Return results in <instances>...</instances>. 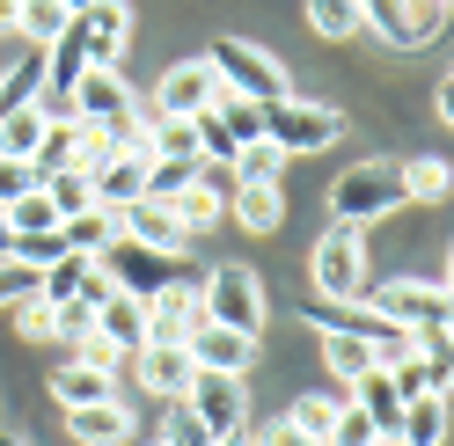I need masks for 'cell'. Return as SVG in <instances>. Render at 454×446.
Wrapping results in <instances>:
<instances>
[{"instance_id": "1", "label": "cell", "mask_w": 454, "mask_h": 446, "mask_svg": "<svg viewBox=\"0 0 454 446\" xmlns=\"http://www.w3.org/2000/svg\"><path fill=\"white\" fill-rule=\"evenodd\" d=\"M198 315L220 322V329H242V337H257L264 315H271L264 278L249 271V264H213V271H206V286H198Z\"/></svg>"}, {"instance_id": "2", "label": "cell", "mask_w": 454, "mask_h": 446, "mask_svg": "<svg viewBox=\"0 0 454 446\" xmlns=\"http://www.w3.org/2000/svg\"><path fill=\"white\" fill-rule=\"evenodd\" d=\"M264 139H271L286 161H294V154H323V147H337V139H345V110L278 96V103H264Z\"/></svg>"}, {"instance_id": "3", "label": "cell", "mask_w": 454, "mask_h": 446, "mask_svg": "<svg viewBox=\"0 0 454 446\" xmlns=\"http://www.w3.org/2000/svg\"><path fill=\"white\" fill-rule=\"evenodd\" d=\"M395 205H411V198H403V176H395V161H352V169L330 183L337 227H366V219H381V212H395Z\"/></svg>"}, {"instance_id": "4", "label": "cell", "mask_w": 454, "mask_h": 446, "mask_svg": "<svg viewBox=\"0 0 454 446\" xmlns=\"http://www.w3.org/2000/svg\"><path fill=\"white\" fill-rule=\"evenodd\" d=\"M366 308L388 315L395 329H411V337H447V322H454L447 278H388V286L366 300Z\"/></svg>"}, {"instance_id": "5", "label": "cell", "mask_w": 454, "mask_h": 446, "mask_svg": "<svg viewBox=\"0 0 454 446\" xmlns=\"http://www.w3.org/2000/svg\"><path fill=\"white\" fill-rule=\"evenodd\" d=\"M206 66L220 73V88L242 96V103H278L286 96V66H278L264 44H249V37H220L206 51Z\"/></svg>"}, {"instance_id": "6", "label": "cell", "mask_w": 454, "mask_h": 446, "mask_svg": "<svg viewBox=\"0 0 454 446\" xmlns=\"http://www.w3.org/2000/svg\"><path fill=\"white\" fill-rule=\"evenodd\" d=\"M308 278H316L323 300H359V286H366V235L330 219V235L316 242V264H308Z\"/></svg>"}, {"instance_id": "7", "label": "cell", "mask_w": 454, "mask_h": 446, "mask_svg": "<svg viewBox=\"0 0 454 446\" xmlns=\"http://www.w3.org/2000/svg\"><path fill=\"white\" fill-rule=\"evenodd\" d=\"M118 293H132V300H154L168 278H176V257H154V249H139V242H125V235H110L103 242V257H89Z\"/></svg>"}, {"instance_id": "8", "label": "cell", "mask_w": 454, "mask_h": 446, "mask_svg": "<svg viewBox=\"0 0 454 446\" xmlns=\"http://www.w3.org/2000/svg\"><path fill=\"white\" fill-rule=\"evenodd\" d=\"M213 96H220V73H213L206 59H176L147 103L161 110V118H198V110H213Z\"/></svg>"}, {"instance_id": "9", "label": "cell", "mask_w": 454, "mask_h": 446, "mask_svg": "<svg viewBox=\"0 0 454 446\" xmlns=\"http://www.w3.org/2000/svg\"><path fill=\"white\" fill-rule=\"evenodd\" d=\"M118 235L139 242V249H154V257H176V264H184V249H191V235L176 227V212H168L161 198H132V205H118Z\"/></svg>"}, {"instance_id": "10", "label": "cell", "mask_w": 454, "mask_h": 446, "mask_svg": "<svg viewBox=\"0 0 454 446\" xmlns=\"http://www.w3.org/2000/svg\"><path fill=\"white\" fill-rule=\"evenodd\" d=\"M74 30H81V51H89V66L118 73L125 37H132V8H125V0H96L89 15H74Z\"/></svg>"}, {"instance_id": "11", "label": "cell", "mask_w": 454, "mask_h": 446, "mask_svg": "<svg viewBox=\"0 0 454 446\" xmlns=\"http://www.w3.org/2000/svg\"><path fill=\"white\" fill-rule=\"evenodd\" d=\"M184 403L198 410V425H206L213 439H220V432H242V425H249V388H242V381H227V373H198Z\"/></svg>"}, {"instance_id": "12", "label": "cell", "mask_w": 454, "mask_h": 446, "mask_svg": "<svg viewBox=\"0 0 454 446\" xmlns=\"http://www.w3.org/2000/svg\"><path fill=\"white\" fill-rule=\"evenodd\" d=\"M139 308H147V344H191V329L206 322L198 315V286H184V271L168 278L154 300H139Z\"/></svg>"}, {"instance_id": "13", "label": "cell", "mask_w": 454, "mask_h": 446, "mask_svg": "<svg viewBox=\"0 0 454 446\" xmlns=\"http://www.w3.org/2000/svg\"><path fill=\"white\" fill-rule=\"evenodd\" d=\"M184 351H191V366H198V373H227V381H242V373H249V358H257V337H242V329H220V322H198Z\"/></svg>"}, {"instance_id": "14", "label": "cell", "mask_w": 454, "mask_h": 446, "mask_svg": "<svg viewBox=\"0 0 454 446\" xmlns=\"http://www.w3.org/2000/svg\"><path fill=\"white\" fill-rule=\"evenodd\" d=\"M96 161H103V139H96L89 125H81V118H51L30 169H37V176H59V169H96Z\"/></svg>"}, {"instance_id": "15", "label": "cell", "mask_w": 454, "mask_h": 446, "mask_svg": "<svg viewBox=\"0 0 454 446\" xmlns=\"http://www.w3.org/2000/svg\"><path fill=\"white\" fill-rule=\"evenodd\" d=\"M132 373H139V388L161 396V403H184L191 381H198V366H191L184 344H139V351H132Z\"/></svg>"}, {"instance_id": "16", "label": "cell", "mask_w": 454, "mask_h": 446, "mask_svg": "<svg viewBox=\"0 0 454 446\" xmlns=\"http://www.w3.org/2000/svg\"><path fill=\"white\" fill-rule=\"evenodd\" d=\"M125 110H132V88H125L118 73H103V66H89V73L74 81V103H67V118H81L89 132H103V125H118Z\"/></svg>"}, {"instance_id": "17", "label": "cell", "mask_w": 454, "mask_h": 446, "mask_svg": "<svg viewBox=\"0 0 454 446\" xmlns=\"http://www.w3.org/2000/svg\"><path fill=\"white\" fill-rule=\"evenodd\" d=\"M359 22L374 37H388L395 51H418V44H433V15L418 8V0H359Z\"/></svg>"}, {"instance_id": "18", "label": "cell", "mask_w": 454, "mask_h": 446, "mask_svg": "<svg viewBox=\"0 0 454 446\" xmlns=\"http://www.w3.org/2000/svg\"><path fill=\"white\" fill-rule=\"evenodd\" d=\"M59 417H67V439H81V446H125L132 439L125 403H89V410H59Z\"/></svg>"}, {"instance_id": "19", "label": "cell", "mask_w": 454, "mask_h": 446, "mask_svg": "<svg viewBox=\"0 0 454 446\" xmlns=\"http://www.w3.org/2000/svg\"><path fill=\"white\" fill-rule=\"evenodd\" d=\"M96 337H103V344H118V351L132 358L139 344H147V308H139L132 293H110L103 308H96Z\"/></svg>"}, {"instance_id": "20", "label": "cell", "mask_w": 454, "mask_h": 446, "mask_svg": "<svg viewBox=\"0 0 454 446\" xmlns=\"http://www.w3.org/2000/svg\"><path fill=\"white\" fill-rule=\"evenodd\" d=\"M227 212H235V227H249V235H271L278 219H286V190H278V183H235Z\"/></svg>"}, {"instance_id": "21", "label": "cell", "mask_w": 454, "mask_h": 446, "mask_svg": "<svg viewBox=\"0 0 454 446\" xmlns=\"http://www.w3.org/2000/svg\"><path fill=\"white\" fill-rule=\"evenodd\" d=\"M161 205L176 212V227H184V235H206V227H220V219H227V198H220V190H206L198 176L176 190V198H161Z\"/></svg>"}, {"instance_id": "22", "label": "cell", "mask_w": 454, "mask_h": 446, "mask_svg": "<svg viewBox=\"0 0 454 446\" xmlns=\"http://www.w3.org/2000/svg\"><path fill=\"white\" fill-rule=\"evenodd\" d=\"M44 110L37 103H22V110H0V154L8 161H37V147H44Z\"/></svg>"}, {"instance_id": "23", "label": "cell", "mask_w": 454, "mask_h": 446, "mask_svg": "<svg viewBox=\"0 0 454 446\" xmlns=\"http://www.w3.org/2000/svg\"><path fill=\"white\" fill-rule=\"evenodd\" d=\"M67 22H74V15L59 8V0H15V37L30 44V51H51Z\"/></svg>"}, {"instance_id": "24", "label": "cell", "mask_w": 454, "mask_h": 446, "mask_svg": "<svg viewBox=\"0 0 454 446\" xmlns=\"http://www.w3.org/2000/svg\"><path fill=\"white\" fill-rule=\"evenodd\" d=\"M51 403L59 410H89V403H118V388H110V373H96V366H67V373H51Z\"/></svg>"}, {"instance_id": "25", "label": "cell", "mask_w": 454, "mask_h": 446, "mask_svg": "<svg viewBox=\"0 0 454 446\" xmlns=\"http://www.w3.org/2000/svg\"><path fill=\"white\" fill-rule=\"evenodd\" d=\"M110 235H118V212H103V205L59 219V242L74 249V257H103V242H110Z\"/></svg>"}, {"instance_id": "26", "label": "cell", "mask_w": 454, "mask_h": 446, "mask_svg": "<svg viewBox=\"0 0 454 446\" xmlns=\"http://www.w3.org/2000/svg\"><path fill=\"white\" fill-rule=\"evenodd\" d=\"M403 446H447V396L403 403Z\"/></svg>"}, {"instance_id": "27", "label": "cell", "mask_w": 454, "mask_h": 446, "mask_svg": "<svg viewBox=\"0 0 454 446\" xmlns=\"http://www.w3.org/2000/svg\"><path fill=\"white\" fill-rule=\"evenodd\" d=\"M316 337H323V366H330L337 381H366V373L381 366V358L366 351L359 337H337V329H316Z\"/></svg>"}, {"instance_id": "28", "label": "cell", "mask_w": 454, "mask_h": 446, "mask_svg": "<svg viewBox=\"0 0 454 446\" xmlns=\"http://www.w3.org/2000/svg\"><path fill=\"white\" fill-rule=\"evenodd\" d=\"M308 30L330 37V44H352L366 22H359V0H308Z\"/></svg>"}, {"instance_id": "29", "label": "cell", "mask_w": 454, "mask_h": 446, "mask_svg": "<svg viewBox=\"0 0 454 446\" xmlns=\"http://www.w3.org/2000/svg\"><path fill=\"white\" fill-rule=\"evenodd\" d=\"M0 219H8V242L15 235H59V212H51L44 190H22L15 205H0Z\"/></svg>"}, {"instance_id": "30", "label": "cell", "mask_w": 454, "mask_h": 446, "mask_svg": "<svg viewBox=\"0 0 454 446\" xmlns=\"http://www.w3.org/2000/svg\"><path fill=\"white\" fill-rule=\"evenodd\" d=\"M213 118L227 125V139H235V154L249 147V139H264V103H242V96H213Z\"/></svg>"}, {"instance_id": "31", "label": "cell", "mask_w": 454, "mask_h": 446, "mask_svg": "<svg viewBox=\"0 0 454 446\" xmlns=\"http://www.w3.org/2000/svg\"><path fill=\"white\" fill-rule=\"evenodd\" d=\"M37 190L51 198V212L74 219V212H89L96 205V190H89V169H59V176H37Z\"/></svg>"}, {"instance_id": "32", "label": "cell", "mask_w": 454, "mask_h": 446, "mask_svg": "<svg viewBox=\"0 0 454 446\" xmlns=\"http://www.w3.org/2000/svg\"><path fill=\"white\" fill-rule=\"evenodd\" d=\"M337 403H345V396H294V410H286V425H294L301 439H316V446H330V425H337Z\"/></svg>"}, {"instance_id": "33", "label": "cell", "mask_w": 454, "mask_h": 446, "mask_svg": "<svg viewBox=\"0 0 454 446\" xmlns=\"http://www.w3.org/2000/svg\"><path fill=\"white\" fill-rule=\"evenodd\" d=\"M395 176H403V198H418V205H440V198H447V183H454L440 154H418L411 169H395Z\"/></svg>"}, {"instance_id": "34", "label": "cell", "mask_w": 454, "mask_h": 446, "mask_svg": "<svg viewBox=\"0 0 454 446\" xmlns=\"http://www.w3.org/2000/svg\"><path fill=\"white\" fill-rule=\"evenodd\" d=\"M278 176H286V154H278L271 139H249L235 154V183H278Z\"/></svg>"}, {"instance_id": "35", "label": "cell", "mask_w": 454, "mask_h": 446, "mask_svg": "<svg viewBox=\"0 0 454 446\" xmlns=\"http://www.w3.org/2000/svg\"><path fill=\"white\" fill-rule=\"evenodd\" d=\"M8 315H15V329H22L30 344H51V337H59V308H51V300H37V293H30V300H15Z\"/></svg>"}, {"instance_id": "36", "label": "cell", "mask_w": 454, "mask_h": 446, "mask_svg": "<svg viewBox=\"0 0 454 446\" xmlns=\"http://www.w3.org/2000/svg\"><path fill=\"white\" fill-rule=\"evenodd\" d=\"M161 446H213V432L198 425L191 403H168V417H161Z\"/></svg>"}, {"instance_id": "37", "label": "cell", "mask_w": 454, "mask_h": 446, "mask_svg": "<svg viewBox=\"0 0 454 446\" xmlns=\"http://www.w3.org/2000/svg\"><path fill=\"white\" fill-rule=\"evenodd\" d=\"M330 446H374V425H366V410L345 396L337 403V425H330Z\"/></svg>"}, {"instance_id": "38", "label": "cell", "mask_w": 454, "mask_h": 446, "mask_svg": "<svg viewBox=\"0 0 454 446\" xmlns=\"http://www.w3.org/2000/svg\"><path fill=\"white\" fill-rule=\"evenodd\" d=\"M118 358H125V351H118V344H103L96 329H89V337H74V366H96V373H118Z\"/></svg>"}, {"instance_id": "39", "label": "cell", "mask_w": 454, "mask_h": 446, "mask_svg": "<svg viewBox=\"0 0 454 446\" xmlns=\"http://www.w3.org/2000/svg\"><path fill=\"white\" fill-rule=\"evenodd\" d=\"M22 190H37V169H30V161H8V154H0V205H15Z\"/></svg>"}, {"instance_id": "40", "label": "cell", "mask_w": 454, "mask_h": 446, "mask_svg": "<svg viewBox=\"0 0 454 446\" xmlns=\"http://www.w3.org/2000/svg\"><path fill=\"white\" fill-rule=\"evenodd\" d=\"M89 329H96V308H89V300H67V308H59V337L74 344V337H89Z\"/></svg>"}, {"instance_id": "41", "label": "cell", "mask_w": 454, "mask_h": 446, "mask_svg": "<svg viewBox=\"0 0 454 446\" xmlns=\"http://www.w3.org/2000/svg\"><path fill=\"white\" fill-rule=\"evenodd\" d=\"M249 446H316V439H301L286 417H278V425H264V432H249Z\"/></svg>"}, {"instance_id": "42", "label": "cell", "mask_w": 454, "mask_h": 446, "mask_svg": "<svg viewBox=\"0 0 454 446\" xmlns=\"http://www.w3.org/2000/svg\"><path fill=\"white\" fill-rule=\"evenodd\" d=\"M213 446H249V425H242V432H220Z\"/></svg>"}, {"instance_id": "43", "label": "cell", "mask_w": 454, "mask_h": 446, "mask_svg": "<svg viewBox=\"0 0 454 446\" xmlns=\"http://www.w3.org/2000/svg\"><path fill=\"white\" fill-rule=\"evenodd\" d=\"M59 8H67V15H89V8H96V0H59Z\"/></svg>"}, {"instance_id": "44", "label": "cell", "mask_w": 454, "mask_h": 446, "mask_svg": "<svg viewBox=\"0 0 454 446\" xmlns=\"http://www.w3.org/2000/svg\"><path fill=\"white\" fill-rule=\"evenodd\" d=\"M0 446H30V439H0Z\"/></svg>"}, {"instance_id": "45", "label": "cell", "mask_w": 454, "mask_h": 446, "mask_svg": "<svg viewBox=\"0 0 454 446\" xmlns=\"http://www.w3.org/2000/svg\"><path fill=\"white\" fill-rule=\"evenodd\" d=\"M433 8H447V0H433Z\"/></svg>"}, {"instance_id": "46", "label": "cell", "mask_w": 454, "mask_h": 446, "mask_svg": "<svg viewBox=\"0 0 454 446\" xmlns=\"http://www.w3.org/2000/svg\"><path fill=\"white\" fill-rule=\"evenodd\" d=\"M374 446H381V439H374Z\"/></svg>"}]
</instances>
